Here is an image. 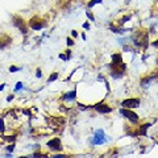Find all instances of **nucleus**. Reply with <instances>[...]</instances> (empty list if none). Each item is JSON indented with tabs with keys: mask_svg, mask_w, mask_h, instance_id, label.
I'll use <instances>...</instances> for the list:
<instances>
[{
	"mask_svg": "<svg viewBox=\"0 0 158 158\" xmlns=\"http://www.w3.org/2000/svg\"><path fill=\"white\" fill-rule=\"evenodd\" d=\"M133 41H135L136 46H141V45H146L148 42V32H137L133 36Z\"/></svg>",
	"mask_w": 158,
	"mask_h": 158,
	"instance_id": "obj_1",
	"label": "nucleus"
},
{
	"mask_svg": "<svg viewBox=\"0 0 158 158\" xmlns=\"http://www.w3.org/2000/svg\"><path fill=\"white\" fill-rule=\"evenodd\" d=\"M45 25L46 24L44 23V20L41 17H38V16H34V17H32L31 20H29V27H31L32 29H34V31H41Z\"/></svg>",
	"mask_w": 158,
	"mask_h": 158,
	"instance_id": "obj_2",
	"label": "nucleus"
},
{
	"mask_svg": "<svg viewBox=\"0 0 158 158\" xmlns=\"http://www.w3.org/2000/svg\"><path fill=\"white\" fill-rule=\"evenodd\" d=\"M13 25L16 27L19 31H21V33H24V34L28 33V27H27V24H25V21H24L23 17L15 16L13 17Z\"/></svg>",
	"mask_w": 158,
	"mask_h": 158,
	"instance_id": "obj_3",
	"label": "nucleus"
},
{
	"mask_svg": "<svg viewBox=\"0 0 158 158\" xmlns=\"http://www.w3.org/2000/svg\"><path fill=\"white\" fill-rule=\"evenodd\" d=\"M107 141V138L104 136V132H103L102 129H99L95 132V135H94V138H92V142L95 145H102L104 144V142Z\"/></svg>",
	"mask_w": 158,
	"mask_h": 158,
	"instance_id": "obj_4",
	"label": "nucleus"
},
{
	"mask_svg": "<svg viewBox=\"0 0 158 158\" xmlns=\"http://www.w3.org/2000/svg\"><path fill=\"white\" fill-rule=\"evenodd\" d=\"M120 113H121L123 116H125L127 118H129L132 123H137V121H138V116L136 115L135 112H132L129 108H121V110H120Z\"/></svg>",
	"mask_w": 158,
	"mask_h": 158,
	"instance_id": "obj_5",
	"label": "nucleus"
},
{
	"mask_svg": "<svg viewBox=\"0 0 158 158\" xmlns=\"http://www.w3.org/2000/svg\"><path fill=\"white\" fill-rule=\"evenodd\" d=\"M123 108H137L140 107V99H127V100H124L121 103Z\"/></svg>",
	"mask_w": 158,
	"mask_h": 158,
	"instance_id": "obj_6",
	"label": "nucleus"
},
{
	"mask_svg": "<svg viewBox=\"0 0 158 158\" xmlns=\"http://www.w3.org/2000/svg\"><path fill=\"white\" fill-rule=\"evenodd\" d=\"M48 146L52 150H54V152H58V150L62 149V146H61V140H59L58 137L53 138V140H50V141H48Z\"/></svg>",
	"mask_w": 158,
	"mask_h": 158,
	"instance_id": "obj_7",
	"label": "nucleus"
},
{
	"mask_svg": "<svg viewBox=\"0 0 158 158\" xmlns=\"http://www.w3.org/2000/svg\"><path fill=\"white\" fill-rule=\"evenodd\" d=\"M11 42H12V38L8 34L6 33L0 34V49H6L8 45H11Z\"/></svg>",
	"mask_w": 158,
	"mask_h": 158,
	"instance_id": "obj_8",
	"label": "nucleus"
},
{
	"mask_svg": "<svg viewBox=\"0 0 158 158\" xmlns=\"http://www.w3.org/2000/svg\"><path fill=\"white\" fill-rule=\"evenodd\" d=\"M94 108H95V111L99 112V113H110L112 110H111V107L106 104V103H100V104H96V106H94Z\"/></svg>",
	"mask_w": 158,
	"mask_h": 158,
	"instance_id": "obj_9",
	"label": "nucleus"
},
{
	"mask_svg": "<svg viewBox=\"0 0 158 158\" xmlns=\"http://www.w3.org/2000/svg\"><path fill=\"white\" fill-rule=\"evenodd\" d=\"M121 63H124V62H123V58H121V54H120V53L113 54V56H112V63H111V65H121Z\"/></svg>",
	"mask_w": 158,
	"mask_h": 158,
	"instance_id": "obj_10",
	"label": "nucleus"
},
{
	"mask_svg": "<svg viewBox=\"0 0 158 158\" xmlns=\"http://www.w3.org/2000/svg\"><path fill=\"white\" fill-rule=\"evenodd\" d=\"M75 98H77V91L74 90V91L67 92L66 95H63V100H74Z\"/></svg>",
	"mask_w": 158,
	"mask_h": 158,
	"instance_id": "obj_11",
	"label": "nucleus"
},
{
	"mask_svg": "<svg viewBox=\"0 0 158 158\" xmlns=\"http://www.w3.org/2000/svg\"><path fill=\"white\" fill-rule=\"evenodd\" d=\"M150 127V124H144V125H141V127H138L137 129H138V135H141V136H145L146 135V129Z\"/></svg>",
	"mask_w": 158,
	"mask_h": 158,
	"instance_id": "obj_12",
	"label": "nucleus"
},
{
	"mask_svg": "<svg viewBox=\"0 0 158 158\" xmlns=\"http://www.w3.org/2000/svg\"><path fill=\"white\" fill-rule=\"evenodd\" d=\"M58 78V73H53L52 74V75L50 77H49V79H48V82L49 83H52V82H54V81H56V79Z\"/></svg>",
	"mask_w": 158,
	"mask_h": 158,
	"instance_id": "obj_13",
	"label": "nucleus"
},
{
	"mask_svg": "<svg viewBox=\"0 0 158 158\" xmlns=\"http://www.w3.org/2000/svg\"><path fill=\"white\" fill-rule=\"evenodd\" d=\"M150 77H146V78H144V79H142V81H141V86H148V85H149V82H150Z\"/></svg>",
	"mask_w": 158,
	"mask_h": 158,
	"instance_id": "obj_14",
	"label": "nucleus"
},
{
	"mask_svg": "<svg viewBox=\"0 0 158 158\" xmlns=\"http://www.w3.org/2000/svg\"><path fill=\"white\" fill-rule=\"evenodd\" d=\"M103 2V0H91V2L90 3H88V7H94V6H95V4H99V3H102Z\"/></svg>",
	"mask_w": 158,
	"mask_h": 158,
	"instance_id": "obj_15",
	"label": "nucleus"
},
{
	"mask_svg": "<svg viewBox=\"0 0 158 158\" xmlns=\"http://www.w3.org/2000/svg\"><path fill=\"white\" fill-rule=\"evenodd\" d=\"M20 70H21V69L16 67V66H11V67H9V71H11V73H16V71H20Z\"/></svg>",
	"mask_w": 158,
	"mask_h": 158,
	"instance_id": "obj_16",
	"label": "nucleus"
},
{
	"mask_svg": "<svg viewBox=\"0 0 158 158\" xmlns=\"http://www.w3.org/2000/svg\"><path fill=\"white\" fill-rule=\"evenodd\" d=\"M86 15H87V17L90 19L91 21H95V17H94V15H92V13H91L90 11H87V12H86Z\"/></svg>",
	"mask_w": 158,
	"mask_h": 158,
	"instance_id": "obj_17",
	"label": "nucleus"
},
{
	"mask_svg": "<svg viewBox=\"0 0 158 158\" xmlns=\"http://www.w3.org/2000/svg\"><path fill=\"white\" fill-rule=\"evenodd\" d=\"M4 140L13 142V141H15V137H13V136H4Z\"/></svg>",
	"mask_w": 158,
	"mask_h": 158,
	"instance_id": "obj_18",
	"label": "nucleus"
},
{
	"mask_svg": "<svg viewBox=\"0 0 158 158\" xmlns=\"http://www.w3.org/2000/svg\"><path fill=\"white\" fill-rule=\"evenodd\" d=\"M20 88H23V83L21 82H19L17 85H16V87H15V91H19Z\"/></svg>",
	"mask_w": 158,
	"mask_h": 158,
	"instance_id": "obj_19",
	"label": "nucleus"
},
{
	"mask_svg": "<svg viewBox=\"0 0 158 158\" xmlns=\"http://www.w3.org/2000/svg\"><path fill=\"white\" fill-rule=\"evenodd\" d=\"M0 132H4V121H3V118H0Z\"/></svg>",
	"mask_w": 158,
	"mask_h": 158,
	"instance_id": "obj_20",
	"label": "nucleus"
},
{
	"mask_svg": "<svg viewBox=\"0 0 158 158\" xmlns=\"http://www.w3.org/2000/svg\"><path fill=\"white\" fill-rule=\"evenodd\" d=\"M67 45H69V46H73V45H74V42H73L71 38H67Z\"/></svg>",
	"mask_w": 158,
	"mask_h": 158,
	"instance_id": "obj_21",
	"label": "nucleus"
},
{
	"mask_svg": "<svg viewBox=\"0 0 158 158\" xmlns=\"http://www.w3.org/2000/svg\"><path fill=\"white\" fill-rule=\"evenodd\" d=\"M13 148H15V145H9V146L7 148V150H8V152H12V150H13Z\"/></svg>",
	"mask_w": 158,
	"mask_h": 158,
	"instance_id": "obj_22",
	"label": "nucleus"
},
{
	"mask_svg": "<svg viewBox=\"0 0 158 158\" xmlns=\"http://www.w3.org/2000/svg\"><path fill=\"white\" fill-rule=\"evenodd\" d=\"M71 36H73V37H74V38H75V37H77V36H78V33H77V32H75V31H73V32H71Z\"/></svg>",
	"mask_w": 158,
	"mask_h": 158,
	"instance_id": "obj_23",
	"label": "nucleus"
},
{
	"mask_svg": "<svg viewBox=\"0 0 158 158\" xmlns=\"http://www.w3.org/2000/svg\"><path fill=\"white\" fill-rule=\"evenodd\" d=\"M37 78H41V70L37 69Z\"/></svg>",
	"mask_w": 158,
	"mask_h": 158,
	"instance_id": "obj_24",
	"label": "nucleus"
},
{
	"mask_svg": "<svg viewBox=\"0 0 158 158\" xmlns=\"http://www.w3.org/2000/svg\"><path fill=\"white\" fill-rule=\"evenodd\" d=\"M83 27H85L86 29H88V28H90V24H88V23H86V24H83Z\"/></svg>",
	"mask_w": 158,
	"mask_h": 158,
	"instance_id": "obj_25",
	"label": "nucleus"
},
{
	"mask_svg": "<svg viewBox=\"0 0 158 158\" xmlns=\"http://www.w3.org/2000/svg\"><path fill=\"white\" fill-rule=\"evenodd\" d=\"M12 99H13V95H11V96H8V98H7V100H8V102H11V100H12Z\"/></svg>",
	"mask_w": 158,
	"mask_h": 158,
	"instance_id": "obj_26",
	"label": "nucleus"
},
{
	"mask_svg": "<svg viewBox=\"0 0 158 158\" xmlns=\"http://www.w3.org/2000/svg\"><path fill=\"white\" fill-rule=\"evenodd\" d=\"M3 90H4V85L0 86V91H3Z\"/></svg>",
	"mask_w": 158,
	"mask_h": 158,
	"instance_id": "obj_27",
	"label": "nucleus"
},
{
	"mask_svg": "<svg viewBox=\"0 0 158 158\" xmlns=\"http://www.w3.org/2000/svg\"><path fill=\"white\" fill-rule=\"evenodd\" d=\"M154 46H158V40H157V41L154 42Z\"/></svg>",
	"mask_w": 158,
	"mask_h": 158,
	"instance_id": "obj_28",
	"label": "nucleus"
},
{
	"mask_svg": "<svg viewBox=\"0 0 158 158\" xmlns=\"http://www.w3.org/2000/svg\"><path fill=\"white\" fill-rule=\"evenodd\" d=\"M157 63H158V58H157Z\"/></svg>",
	"mask_w": 158,
	"mask_h": 158,
	"instance_id": "obj_29",
	"label": "nucleus"
},
{
	"mask_svg": "<svg viewBox=\"0 0 158 158\" xmlns=\"http://www.w3.org/2000/svg\"><path fill=\"white\" fill-rule=\"evenodd\" d=\"M127 2H129V0H127Z\"/></svg>",
	"mask_w": 158,
	"mask_h": 158,
	"instance_id": "obj_30",
	"label": "nucleus"
},
{
	"mask_svg": "<svg viewBox=\"0 0 158 158\" xmlns=\"http://www.w3.org/2000/svg\"><path fill=\"white\" fill-rule=\"evenodd\" d=\"M157 144H158V141H157Z\"/></svg>",
	"mask_w": 158,
	"mask_h": 158,
	"instance_id": "obj_31",
	"label": "nucleus"
}]
</instances>
